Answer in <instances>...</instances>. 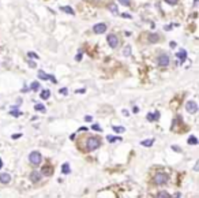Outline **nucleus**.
I'll list each match as a JSON object with an SVG mask.
<instances>
[{"instance_id":"nucleus-1","label":"nucleus","mask_w":199,"mask_h":198,"mask_svg":"<svg viewBox=\"0 0 199 198\" xmlns=\"http://www.w3.org/2000/svg\"><path fill=\"white\" fill-rule=\"evenodd\" d=\"M101 146V140L97 138V137H90L86 140V146H85V150L86 152H93V150L98 149Z\"/></svg>"},{"instance_id":"nucleus-2","label":"nucleus","mask_w":199,"mask_h":198,"mask_svg":"<svg viewBox=\"0 0 199 198\" xmlns=\"http://www.w3.org/2000/svg\"><path fill=\"white\" fill-rule=\"evenodd\" d=\"M41 160H42V157H41V154H40V152H32L29 154V161H30V164H33V165H40L41 164Z\"/></svg>"},{"instance_id":"nucleus-3","label":"nucleus","mask_w":199,"mask_h":198,"mask_svg":"<svg viewBox=\"0 0 199 198\" xmlns=\"http://www.w3.org/2000/svg\"><path fill=\"white\" fill-rule=\"evenodd\" d=\"M168 179H169L168 174H164V172H158L157 175H156V178H154V182H156V185L162 186V185H165V183L168 182Z\"/></svg>"},{"instance_id":"nucleus-4","label":"nucleus","mask_w":199,"mask_h":198,"mask_svg":"<svg viewBox=\"0 0 199 198\" xmlns=\"http://www.w3.org/2000/svg\"><path fill=\"white\" fill-rule=\"evenodd\" d=\"M106 41H108V44H109V47L112 49L117 48V47H119V42H120L116 34H109V36H108V38H106Z\"/></svg>"},{"instance_id":"nucleus-5","label":"nucleus","mask_w":199,"mask_h":198,"mask_svg":"<svg viewBox=\"0 0 199 198\" xmlns=\"http://www.w3.org/2000/svg\"><path fill=\"white\" fill-rule=\"evenodd\" d=\"M157 62H158V66H161V67H167V66L169 64V56H168L167 53H161V55L158 56Z\"/></svg>"},{"instance_id":"nucleus-6","label":"nucleus","mask_w":199,"mask_h":198,"mask_svg":"<svg viewBox=\"0 0 199 198\" xmlns=\"http://www.w3.org/2000/svg\"><path fill=\"white\" fill-rule=\"evenodd\" d=\"M186 109L188 114H196L198 112V104L195 101H188L186 104Z\"/></svg>"},{"instance_id":"nucleus-7","label":"nucleus","mask_w":199,"mask_h":198,"mask_svg":"<svg viewBox=\"0 0 199 198\" xmlns=\"http://www.w3.org/2000/svg\"><path fill=\"white\" fill-rule=\"evenodd\" d=\"M93 32L97 33V34H102V33L106 32V25L105 23H97L93 26Z\"/></svg>"},{"instance_id":"nucleus-8","label":"nucleus","mask_w":199,"mask_h":198,"mask_svg":"<svg viewBox=\"0 0 199 198\" xmlns=\"http://www.w3.org/2000/svg\"><path fill=\"white\" fill-rule=\"evenodd\" d=\"M38 78L40 79H44V81H46V79H51L52 82H55V83H56L55 77H53V75H51V74H46V72L42 71V70H40V71H38Z\"/></svg>"},{"instance_id":"nucleus-9","label":"nucleus","mask_w":199,"mask_h":198,"mask_svg":"<svg viewBox=\"0 0 199 198\" xmlns=\"http://www.w3.org/2000/svg\"><path fill=\"white\" fill-rule=\"evenodd\" d=\"M11 182V176L10 174H0V183H3V185H8Z\"/></svg>"},{"instance_id":"nucleus-10","label":"nucleus","mask_w":199,"mask_h":198,"mask_svg":"<svg viewBox=\"0 0 199 198\" xmlns=\"http://www.w3.org/2000/svg\"><path fill=\"white\" fill-rule=\"evenodd\" d=\"M30 180H32L33 183H37L41 180V174L37 171H33L32 174H30Z\"/></svg>"},{"instance_id":"nucleus-11","label":"nucleus","mask_w":199,"mask_h":198,"mask_svg":"<svg viewBox=\"0 0 199 198\" xmlns=\"http://www.w3.org/2000/svg\"><path fill=\"white\" fill-rule=\"evenodd\" d=\"M176 56L180 59V63H184L186 62V59H187V52L184 51V49H180L179 52L176 53Z\"/></svg>"},{"instance_id":"nucleus-12","label":"nucleus","mask_w":199,"mask_h":198,"mask_svg":"<svg viewBox=\"0 0 199 198\" xmlns=\"http://www.w3.org/2000/svg\"><path fill=\"white\" fill-rule=\"evenodd\" d=\"M52 172H53V168H52L51 165H48V167H44L42 168V175H45V176H51L52 175Z\"/></svg>"},{"instance_id":"nucleus-13","label":"nucleus","mask_w":199,"mask_h":198,"mask_svg":"<svg viewBox=\"0 0 199 198\" xmlns=\"http://www.w3.org/2000/svg\"><path fill=\"white\" fill-rule=\"evenodd\" d=\"M61 172H63L64 175H68L71 172V168H70V165H68V163H64V164L61 165Z\"/></svg>"},{"instance_id":"nucleus-14","label":"nucleus","mask_w":199,"mask_h":198,"mask_svg":"<svg viewBox=\"0 0 199 198\" xmlns=\"http://www.w3.org/2000/svg\"><path fill=\"white\" fill-rule=\"evenodd\" d=\"M158 34H156V33H151V34H149V42H151V44H154V42L158 41Z\"/></svg>"},{"instance_id":"nucleus-15","label":"nucleus","mask_w":199,"mask_h":198,"mask_svg":"<svg viewBox=\"0 0 199 198\" xmlns=\"http://www.w3.org/2000/svg\"><path fill=\"white\" fill-rule=\"evenodd\" d=\"M49 97H51V90L45 89V90L41 92V98H42V100H48Z\"/></svg>"},{"instance_id":"nucleus-16","label":"nucleus","mask_w":199,"mask_h":198,"mask_svg":"<svg viewBox=\"0 0 199 198\" xmlns=\"http://www.w3.org/2000/svg\"><path fill=\"white\" fill-rule=\"evenodd\" d=\"M153 143H154V140H146V141H142L141 145H142V146H147V148H150V146H153Z\"/></svg>"},{"instance_id":"nucleus-17","label":"nucleus","mask_w":199,"mask_h":198,"mask_svg":"<svg viewBox=\"0 0 199 198\" xmlns=\"http://www.w3.org/2000/svg\"><path fill=\"white\" fill-rule=\"evenodd\" d=\"M187 142H188L189 145H198V138H196V137H194V135H191L188 138V141H187Z\"/></svg>"},{"instance_id":"nucleus-18","label":"nucleus","mask_w":199,"mask_h":198,"mask_svg":"<svg viewBox=\"0 0 199 198\" xmlns=\"http://www.w3.org/2000/svg\"><path fill=\"white\" fill-rule=\"evenodd\" d=\"M60 10H61V11H64V13H68V14H71V15H74V14H75V11L72 10L71 7H67V6H66V7H61Z\"/></svg>"},{"instance_id":"nucleus-19","label":"nucleus","mask_w":199,"mask_h":198,"mask_svg":"<svg viewBox=\"0 0 199 198\" xmlns=\"http://www.w3.org/2000/svg\"><path fill=\"white\" fill-rule=\"evenodd\" d=\"M112 130L115 131V133H124L125 129H124L123 126H113V127H112Z\"/></svg>"},{"instance_id":"nucleus-20","label":"nucleus","mask_w":199,"mask_h":198,"mask_svg":"<svg viewBox=\"0 0 199 198\" xmlns=\"http://www.w3.org/2000/svg\"><path fill=\"white\" fill-rule=\"evenodd\" d=\"M106 140L109 141V142H117V141H122L120 137H112V135H108L106 137Z\"/></svg>"},{"instance_id":"nucleus-21","label":"nucleus","mask_w":199,"mask_h":198,"mask_svg":"<svg viewBox=\"0 0 199 198\" xmlns=\"http://www.w3.org/2000/svg\"><path fill=\"white\" fill-rule=\"evenodd\" d=\"M40 86H41V85L38 83V82H33L32 83V86H30V90H34V92H37L40 89Z\"/></svg>"},{"instance_id":"nucleus-22","label":"nucleus","mask_w":199,"mask_h":198,"mask_svg":"<svg viewBox=\"0 0 199 198\" xmlns=\"http://www.w3.org/2000/svg\"><path fill=\"white\" fill-rule=\"evenodd\" d=\"M34 109H35V111H38V112H45V107H44L42 104H35Z\"/></svg>"},{"instance_id":"nucleus-23","label":"nucleus","mask_w":199,"mask_h":198,"mask_svg":"<svg viewBox=\"0 0 199 198\" xmlns=\"http://www.w3.org/2000/svg\"><path fill=\"white\" fill-rule=\"evenodd\" d=\"M157 197H158V198H168V197H170V195L168 194L167 191H160V193L157 194Z\"/></svg>"},{"instance_id":"nucleus-24","label":"nucleus","mask_w":199,"mask_h":198,"mask_svg":"<svg viewBox=\"0 0 199 198\" xmlns=\"http://www.w3.org/2000/svg\"><path fill=\"white\" fill-rule=\"evenodd\" d=\"M119 3L123 4L124 7H128L130 4H131V0H119Z\"/></svg>"},{"instance_id":"nucleus-25","label":"nucleus","mask_w":199,"mask_h":198,"mask_svg":"<svg viewBox=\"0 0 199 198\" xmlns=\"http://www.w3.org/2000/svg\"><path fill=\"white\" fill-rule=\"evenodd\" d=\"M11 115H14V116H19V115H22V112H19V111H16L15 109V107H14V109L10 112Z\"/></svg>"},{"instance_id":"nucleus-26","label":"nucleus","mask_w":199,"mask_h":198,"mask_svg":"<svg viewBox=\"0 0 199 198\" xmlns=\"http://www.w3.org/2000/svg\"><path fill=\"white\" fill-rule=\"evenodd\" d=\"M147 120H149V122H154V120H156L154 114H147Z\"/></svg>"},{"instance_id":"nucleus-27","label":"nucleus","mask_w":199,"mask_h":198,"mask_svg":"<svg viewBox=\"0 0 199 198\" xmlns=\"http://www.w3.org/2000/svg\"><path fill=\"white\" fill-rule=\"evenodd\" d=\"M109 10H111V13H113L115 15H117V7H116V6H111Z\"/></svg>"},{"instance_id":"nucleus-28","label":"nucleus","mask_w":199,"mask_h":198,"mask_svg":"<svg viewBox=\"0 0 199 198\" xmlns=\"http://www.w3.org/2000/svg\"><path fill=\"white\" fill-rule=\"evenodd\" d=\"M91 130H94V131H102V129H101V127H100L98 124H93Z\"/></svg>"},{"instance_id":"nucleus-29","label":"nucleus","mask_w":199,"mask_h":198,"mask_svg":"<svg viewBox=\"0 0 199 198\" xmlns=\"http://www.w3.org/2000/svg\"><path fill=\"white\" fill-rule=\"evenodd\" d=\"M165 1H167L168 4H170V6H176L179 0H165Z\"/></svg>"},{"instance_id":"nucleus-30","label":"nucleus","mask_w":199,"mask_h":198,"mask_svg":"<svg viewBox=\"0 0 199 198\" xmlns=\"http://www.w3.org/2000/svg\"><path fill=\"white\" fill-rule=\"evenodd\" d=\"M27 56H29V58H35V59H38V55H37V53H34V52H29V53H27Z\"/></svg>"},{"instance_id":"nucleus-31","label":"nucleus","mask_w":199,"mask_h":198,"mask_svg":"<svg viewBox=\"0 0 199 198\" xmlns=\"http://www.w3.org/2000/svg\"><path fill=\"white\" fill-rule=\"evenodd\" d=\"M130 52H131V48H130V47H127V48L124 49V55L125 56H130Z\"/></svg>"},{"instance_id":"nucleus-32","label":"nucleus","mask_w":199,"mask_h":198,"mask_svg":"<svg viewBox=\"0 0 199 198\" xmlns=\"http://www.w3.org/2000/svg\"><path fill=\"white\" fill-rule=\"evenodd\" d=\"M172 149H173V150H176L177 153H180V152H181V148H180V146H176V145H173V146H172Z\"/></svg>"},{"instance_id":"nucleus-33","label":"nucleus","mask_w":199,"mask_h":198,"mask_svg":"<svg viewBox=\"0 0 199 198\" xmlns=\"http://www.w3.org/2000/svg\"><path fill=\"white\" fill-rule=\"evenodd\" d=\"M82 53H83V52H82V51H79V52H78V55L75 56V60H80V59H82Z\"/></svg>"},{"instance_id":"nucleus-34","label":"nucleus","mask_w":199,"mask_h":198,"mask_svg":"<svg viewBox=\"0 0 199 198\" xmlns=\"http://www.w3.org/2000/svg\"><path fill=\"white\" fill-rule=\"evenodd\" d=\"M91 120H93V117H91V116H89V115L85 116V122H91Z\"/></svg>"},{"instance_id":"nucleus-35","label":"nucleus","mask_w":199,"mask_h":198,"mask_svg":"<svg viewBox=\"0 0 199 198\" xmlns=\"http://www.w3.org/2000/svg\"><path fill=\"white\" fill-rule=\"evenodd\" d=\"M22 137V134H15V135H13V140H16V138H21Z\"/></svg>"},{"instance_id":"nucleus-36","label":"nucleus","mask_w":199,"mask_h":198,"mask_svg":"<svg viewBox=\"0 0 199 198\" xmlns=\"http://www.w3.org/2000/svg\"><path fill=\"white\" fill-rule=\"evenodd\" d=\"M138 107H134V108H132V112H134V114H136V112H138Z\"/></svg>"},{"instance_id":"nucleus-37","label":"nucleus","mask_w":199,"mask_h":198,"mask_svg":"<svg viewBox=\"0 0 199 198\" xmlns=\"http://www.w3.org/2000/svg\"><path fill=\"white\" fill-rule=\"evenodd\" d=\"M60 93H63V94H66V93H67V89H61V90H60Z\"/></svg>"},{"instance_id":"nucleus-38","label":"nucleus","mask_w":199,"mask_h":198,"mask_svg":"<svg viewBox=\"0 0 199 198\" xmlns=\"http://www.w3.org/2000/svg\"><path fill=\"white\" fill-rule=\"evenodd\" d=\"M29 66H30V67H35V64H34V62H29Z\"/></svg>"},{"instance_id":"nucleus-39","label":"nucleus","mask_w":199,"mask_h":198,"mask_svg":"<svg viewBox=\"0 0 199 198\" xmlns=\"http://www.w3.org/2000/svg\"><path fill=\"white\" fill-rule=\"evenodd\" d=\"M175 47H176V44H175V42L172 41V42H170V48H175Z\"/></svg>"},{"instance_id":"nucleus-40","label":"nucleus","mask_w":199,"mask_h":198,"mask_svg":"<svg viewBox=\"0 0 199 198\" xmlns=\"http://www.w3.org/2000/svg\"><path fill=\"white\" fill-rule=\"evenodd\" d=\"M1 167H3V161H1V159H0V169H1Z\"/></svg>"}]
</instances>
